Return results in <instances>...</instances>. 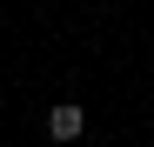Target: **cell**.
<instances>
[{
    "instance_id": "obj_1",
    "label": "cell",
    "mask_w": 154,
    "mask_h": 147,
    "mask_svg": "<svg viewBox=\"0 0 154 147\" xmlns=\"http://www.w3.org/2000/svg\"><path fill=\"white\" fill-rule=\"evenodd\" d=\"M81 127H87V114L74 107V100H60L54 114H47V134H54V147H67V140H81Z\"/></svg>"
}]
</instances>
